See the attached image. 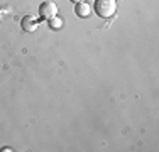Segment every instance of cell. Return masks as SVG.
Wrapping results in <instances>:
<instances>
[{"label": "cell", "instance_id": "cell-5", "mask_svg": "<svg viewBox=\"0 0 159 152\" xmlns=\"http://www.w3.org/2000/svg\"><path fill=\"white\" fill-rule=\"evenodd\" d=\"M48 22H49V27H51L52 30H58V29L63 27V19L58 17V15H56V17H52V19H49Z\"/></svg>", "mask_w": 159, "mask_h": 152}, {"label": "cell", "instance_id": "cell-6", "mask_svg": "<svg viewBox=\"0 0 159 152\" xmlns=\"http://www.w3.org/2000/svg\"><path fill=\"white\" fill-rule=\"evenodd\" d=\"M70 2H73V3H80V2H85V0H70Z\"/></svg>", "mask_w": 159, "mask_h": 152}, {"label": "cell", "instance_id": "cell-4", "mask_svg": "<svg viewBox=\"0 0 159 152\" xmlns=\"http://www.w3.org/2000/svg\"><path fill=\"white\" fill-rule=\"evenodd\" d=\"M75 14L81 19H86L92 15V5L86 2H80V3H75Z\"/></svg>", "mask_w": 159, "mask_h": 152}, {"label": "cell", "instance_id": "cell-2", "mask_svg": "<svg viewBox=\"0 0 159 152\" xmlns=\"http://www.w3.org/2000/svg\"><path fill=\"white\" fill-rule=\"evenodd\" d=\"M58 15V5H56L52 0H46L39 5V17L44 19V20H49V19L56 17Z\"/></svg>", "mask_w": 159, "mask_h": 152}, {"label": "cell", "instance_id": "cell-3", "mask_svg": "<svg viewBox=\"0 0 159 152\" xmlns=\"http://www.w3.org/2000/svg\"><path fill=\"white\" fill-rule=\"evenodd\" d=\"M20 25H22V30H25V32H34L39 27V22H37V17H34V15H25L22 19Z\"/></svg>", "mask_w": 159, "mask_h": 152}, {"label": "cell", "instance_id": "cell-1", "mask_svg": "<svg viewBox=\"0 0 159 152\" xmlns=\"http://www.w3.org/2000/svg\"><path fill=\"white\" fill-rule=\"evenodd\" d=\"M95 14L102 19H108L117 12V2L115 0H95Z\"/></svg>", "mask_w": 159, "mask_h": 152}]
</instances>
